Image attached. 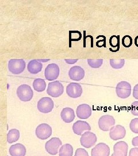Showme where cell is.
Segmentation results:
<instances>
[{"mask_svg": "<svg viewBox=\"0 0 138 156\" xmlns=\"http://www.w3.org/2000/svg\"><path fill=\"white\" fill-rule=\"evenodd\" d=\"M16 92L17 97L22 101H30L33 98V90L29 85L26 84H22L18 87Z\"/></svg>", "mask_w": 138, "mask_h": 156, "instance_id": "obj_1", "label": "cell"}, {"mask_svg": "<svg viewBox=\"0 0 138 156\" xmlns=\"http://www.w3.org/2000/svg\"><path fill=\"white\" fill-rule=\"evenodd\" d=\"M26 63L23 59H11L8 62V69L14 75H19L24 72Z\"/></svg>", "mask_w": 138, "mask_h": 156, "instance_id": "obj_2", "label": "cell"}, {"mask_svg": "<svg viewBox=\"0 0 138 156\" xmlns=\"http://www.w3.org/2000/svg\"><path fill=\"white\" fill-rule=\"evenodd\" d=\"M64 91V87L61 82L55 80L50 82L48 84L47 93L51 97L58 98L63 94Z\"/></svg>", "mask_w": 138, "mask_h": 156, "instance_id": "obj_3", "label": "cell"}, {"mask_svg": "<svg viewBox=\"0 0 138 156\" xmlns=\"http://www.w3.org/2000/svg\"><path fill=\"white\" fill-rule=\"evenodd\" d=\"M116 92L118 97L122 99L127 98L131 94V85L126 81H122L117 84Z\"/></svg>", "mask_w": 138, "mask_h": 156, "instance_id": "obj_4", "label": "cell"}, {"mask_svg": "<svg viewBox=\"0 0 138 156\" xmlns=\"http://www.w3.org/2000/svg\"><path fill=\"white\" fill-rule=\"evenodd\" d=\"M60 69L59 66L55 63L49 64L45 69L44 76L49 81H54L59 77Z\"/></svg>", "mask_w": 138, "mask_h": 156, "instance_id": "obj_5", "label": "cell"}, {"mask_svg": "<svg viewBox=\"0 0 138 156\" xmlns=\"http://www.w3.org/2000/svg\"><path fill=\"white\" fill-rule=\"evenodd\" d=\"M38 109L43 113H48L52 111L54 103L50 97H43L38 102Z\"/></svg>", "mask_w": 138, "mask_h": 156, "instance_id": "obj_6", "label": "cell"}, {"mask_svg": "<svg viewBox=\"0 0 138 156\" xmlns=\"http://www.w3.org/2000/svg\"><path fill=\"white\" fill-rule=\"evenodd\" d=\"M35 134L40 140H47L52 135V128L48 124H40L36 128Z\"/></svg>", "mask_w": 138, "mask_h": 156, "instance_id": "obj_7", "label": "cell"}, {"mask_svg": "<svg viewBox=\"0 0 138 156\" xmlns=\"http://www.w3.org/2000/svg\"><path fill=\"white\" fill-rule=\"evenodd\" d=\"M62 144V142L59 138L54 137L45 143V149L50 154L54 156L58 153V149Z\"/></svg>", "mask_w": 138, "mask_h": 156, "instance_id": "obj_8", "label": "cell"}, {"mask_svg": "<svg viewBox=\"0 0 138 156\" xmlns=\"http://www.w3.org/2000/svg\"><path fill=\"white\" fill-rule=\"evenodd\" d=\"M115 119L112 116L104 115L100 117L99 120V126L100 129L103 131H109L115 124Z\"/></svg>", "mask_w": 138, "mask_h": 156, "instance_id": "obj_9", "label": "cell"}, {"mask_svg": "<svg viewBox=\"0 0 138 156\" xmlns=\"http://www.w3.org/2000/svg\"><path fill=\"white\" fill-rule=\"evenodd\" d=\"M97 140V138L96 134L90 131H86L81 135L80 142L83 147L90 148L96 144Z\"/></svg>", "mask_w": 138, "mask_h": 156, "instance_id": "obj_10", "label": "cell"}, {"mask_svg": "<svg viewBox=\"0 0 138 156\" xmlns=\"http://www.w3.org/2000/svg\"><path fill=\"white\" fill-rule=\"evenodd\" d=\"M82 87L78 83H70L66 87V93L70 97L77 98L80 97L82 94Z\"/></svg>", "mask_w": 138, "mask_h": 156, "instance_id": "obj_11", "label": "cell"}, {"mask_svg": "<svg viewBox=\"0 0 138 156\" xmlns=\"http://www.w3.org/2000/svg\"><path fill=\"white\" fill-rule=\"evenodd\" d=\"M126 135V129L121 125H116L112 127L110 129L109 136L113 140L123 139Z\"/></svg>", "mask_w": 138, "mask_h": 156, "instance_id": "obj_12", "label": "cell"}, {"mask_svg": "<svg viewBox=\"0 0 138 156\" xmlns=\"http://www.w3.org/2000/svg\"><path fill=\"white\" fill-rule=\"evenodd\" d=\"M110 148L104 143H99L91 151L92 156H109Z\"/></svg>", "mask_w": 138, "mask_h": 156, "instance_id": "obj_13", "label": "cell"}, {"mask_svg": "<svg viewBox=\"0 0 138 156\" xmlns=\"http://www.w3.org/2000/svg\"><path fill=\"white\" fill-rule=\"evenodd\" d=\"M69 76L74 81H80L85 77V71L79 66L72 67L69 71Z\"/></svg>", "mask_w": 138, "mask_h": 156, "instance_id": "obj_14", "label": "cell"}, {"mask_svg": "<svg viewBox=\"0 0 138 156\" xmlns=\"http://www.w3.org/2000/svg\"><path fill=\"white\" fill-rule=\"evenodd\" d=\"M92 110L88 104H81L77 108L76 113L77 117L80 119H87L92 115Z\"/></svg>", "mask_w": 138, "mask_h": 156, "instance_id": "obj_15", "label": "cell"}, {"mask_svg": "<svg viewBox=\"0 0 138 156\" xmlns=\"http://www.w3.org/2000/svg\"><path fill=\"white\" fill-rule=\"evenodd\" d=\"M91 130V127L88 122L82 120H78L74 123L72 126V131L74 134L78 135H82L84 131H89Z\"/></svg>", "mask_w": 138, "mask_h": 156, "instance_id": "obj_16", "label": "cell"}, {"mask_svg": "<svg viewBox=\"0 0 138 156\" xmlns=\"http://www.w3.org/2000/svg\"><path fill=\"white\" fill-rule=\"evenodd\" d=\"M128 146L124 141L117 142L113 146L114 156H127Z\"/></svg>", "mask_w": 138, "mask_h": 156, "instance_id": "obj_17", "label": "cell"}, {"mask_svg": "<svg viewBox=\"0 0 138 156\" xmlns=\"http://www.w3.org/2000/svg\"><path fill=\"white\" fill-rule=\"evenodd\" d=\"M11 156H25L27 153L25 147L22 144L12 145L9 150Z\"/></svg>", "mask_w": 138, "mask_h": 156, "instance_id": "obj_18", "label": "cell"}, {"mask_svg": "<svg viewBox=\"0 0 138 156\" xmlns=\"http://www.w3.org/2000/svg\"><path fill=\"white\" fill-rule=\"evenodd\" d=\"M43 68L42 62H40L39 60H32L28 62L27 69L28 72L31 74H37L42 71Z\"/></svg>", "mask_w": 138, "mask_h": 156, "instance_id": "obj_19", "label": "cell"}, {"mask_svg": "<svg viewBox=\"0 0 138 156\" xmlns=\"http://www.w3.org/2000/svg\"><path fill=\"white\" fill-rule=\"evenodd\" d=\"M61 117L65 123H72L75 119L74 111L71 108H63L61 112Z\"/></svg>", "mask_w": 138, "mask_h": 156, "instance_id": "obj_20", "label": "cell"}, {"mask_svg": "<svg viewBox=\"0 0 138 156\" xmlns=\"http://www.w3.org/2000/svg\"><path fill=\"white\" fill-rule=\"evenodd\" d=\"M33 89L38 92H43L45 90L46 88V83L44 79H36L33 80Z\"/></svg>", "mask_w": 138, "mask_h": 156, "instance_id": "obj_21", "label": "cell"}, {"mask_svg": "<svg viewBox=\"0 0 138 156\" xmlns=\"http://www.w3.org/2000/svg\"><path fill=\"white\" fill-rule=\"evenodd\" d=\"M20 138V131L15 129H12L7 134V141L9 144L16 142Z\"/></svg>", "mask_w": 138, "mask_h": 156, "instance_id": "obj_22", "label": "cell"}, {"mask_svg": "<svg viewBox=\"0 0 138 156\" xmlns=\"http://www.w3.org/2000/svg\"><path fill=\"white\" fill-rule=\"evenodd\" d=\"M73 147L72 145L66 144L62 146L59 150V156H72Z\"/></svg>", "mask_w": 138, "mask_h": 156, "instance_id": "obj_23", "label": "cell"}, {"mask_svg": "<svg viewBox=\"0 0 138 156\" xmlns=\"http://www.w3.org/2000/svg\"><path fill=\"white\" fill-rule=\"evenodd\" d=\"M110 65L113 69H121L124 66L125 60L124 59H110Z\"/></svg>", "mask_w": 138, "mask_h": 156, "instance_id": "obj_24", "label": "cell"}, {"mask_svg": "<svg viewBox=\"0 0 138 156\" xmlns=\"http://www.w3.org/2000/svg\"><path fill=\"white\" fill-rule=\"evenodd\" d=\"M89 66L92 68H99L102 66L103 63V59H88Z\"/></svg>", "mask_w": 138, "mask_h": 156, "instance_id": "obj_25", "label": "cell"}, {"mask_svg": "<svg viewBox=\"0 0 138 156\" xmlns=\"http://www.w3.org/2000/svg\"><path fill=\"white\" fill-rule=\"evenodd\" d=\"M130 128L133 133L138 134V118H135L131 121Z\"/></svg>", "mask_w": 138, "mask_h": 156, "instance_id": "obj_26", "label": "cell"}, {"mask_svg": "<svg viewBox=\"0 0 138 156\" xmlns=\"http://www.w3.org/2000/svg\"><path fill=\"white\" fill-rule=\"evenodd\" d=\"M131 112L134 116H138V101H135L131 105Z\"/></svg>", "mask_w": 138, "mask_h": 156, "instance_id": "obj_27", "label": "cell"}, {"mask_svg": "<svg viewBox=\"0 0 138 156\" xmlns=\"http://www.w3.org/2000/svg\"><path fill=\"white\" fill-rule=\"evenodd\" d=\"M74 156H89V154L85 149L82 148H78L76 151Z\"/></svg>", "mask_w": 138, "mask_h": 156, "instance_id": "obj_28", "label": "cell"}, {"mask_svg": "<svg viewBox=\"0 0 138 156\" xmlns=\"http://www.w3.org/2000/svg\"><path fill=\"white\" fill-rule=\"evenodd\" d=\"M130 38H131V37H128L127 35L126 37H124V38H123V45H124V46H126V47H129V46H131V44H132V40L128 41V40H129V39H130Z\"/></svg>", "mask_w": 138, "mask_h": 156, "instance_id": "obj_29", "label": "cell"}, {"mask_svg": "<svg viewBox=\"0 0 138 156\" xmlns=\"http://www.w3.org/2000/svg\"><path fill=\"white\" fill-rule=\"evenodd\" d=\"M129 156H138V147L131 149L130 151Z\"/></svg>", "mask_w": 138, "mask_h": 156, "instance_id": "obj_30", "label": "cell"}, {"mask_svg": "<svg viewBox=\"0 0 138 156\" xmlns=\"http://www.w3.org/2000/svg\"><path fill=\"white\" fill-rule=\"evenodd\" d=\"M133 97L136 99L138 100V84H136L133 90Z\"/></svg>", "mask_w": 138, "mask_h": 156, "instance_id": "obj_31", "label": "cell"}, {"mask_svg": "<svg viewBox=\"0 0 138 156\" xmlns=\"http://www.w3.org/2000/svg\"><path fill=\"white\" fill-rule=\"evenodd\" d=\"M65 61L68 64H73L78 61V59H65Z\"/></svg>", "mask_w": 138, "mask_h": 156, "instance_id": "obj_32", "label": "cell"}, {"mask_svg": "<svg viewBox=\"0 0 138 156\" xmlns=\"http://www.w3.org/2000/svg\"><path fill=\"white\" fill-rule=\"evenodd\" d=\"M132 144L133 146H138V136L135 137L132 140Z\"/></svg>", "mask_w": 138, "mask_h": 156, "instance_id": "obj_33", "label": "cell"}, {"mask_svg": "<svg viewBox=\"0 0 138 156\" xmlns=\"http://www.w3.org/2000/svg\"><path fill=\"white\" fill-rule=\"evenodd\" d=\"M111 156H114V154H112L111 155Z\"/></svg>", "mask_w": 138, "mask_h": 156, "instance_id": "obj_34", "label": "cell"}]
</instances>
